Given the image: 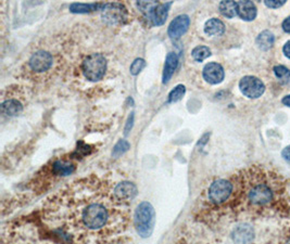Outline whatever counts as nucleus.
Wrapping results in <instances>:
<instances>
[{"instance_id": "obj_5", "label": "nucleus", "mask_w": 290, "mask_h": 244, "mask_svg": "<svg viewBox=\"0 0 290 244\" xmlns=\"http://www.w3.org/2000/svg\"><path fill=\"white\" fill-rule=\"evenodd\" d=\"M101 16L106 23L110 25H118L127 21L128 11L122 3H106L104 8L101 9Z\"/></svg>"}, {"instance_id": "obj_8", "label": "nucleus", "mask_w": 290, "mask_h": 244, "mask_svg": "<svg viewBox=\"0 0 290 244\" xmlns=\"http://www.w3.org/2000/svg\"><path fill=\"white\" fill-rule=\"evenodd\" d=\"M54 63V58L51 53L48 51H37V52L33 53L32 56L28 60V65H30L31 70L35 73H45L51 69Z\"/></svg>"}, {"instance_id": "obj_6", "label": "nucleus", "mask_w": 290, "mask_h": 244, "mask_svg": "<svg viewBox=\"0 0 290 244\" xmlns=\"http://www.w3.org/2000/svg\"><path fill=\"white\" fill-rule=\"evenodd\" d=\"M246 197L251 205L262 206L272 201L273 192L266 184H254L248 188Z\"/></svg>"}, {"instance_id": "obj_15", "label": "nucleus", "mask_w": 290, "mask_h": 244, "mask_svg": "<svg viewBox=\"0 0 290 244\" xmlns=\"http://www.w3.org/2000/svg\"><path fill=\"white\" fill-rule=\"evenodd\" d=\"M178 66V56L176 55L174 52H170L167 55L166 59V64H164V70H163V84H168L170 79L172 78L175 70L177 69Z\"/></svg>"}, {"instance_id": "obj_17", "label": "nucleus", "mask_w": 290, "mask_h": 244, "mask_svg": "<svg viewBox=\"0 0 290 244\" xmlns=\"http://www.w3.org/2000/svg\"><path fill=\"white\" fill-rule=\"evenodd\" d=\"M225 32V25L221 20L213 18L210 19L206 22L204 24V33L209 36H214V35H222Z\"/></svg>"}, {"instance_id": "obj_28", "label": "nucleus", "mask_w": 290, "mask_h": 244, "mask_svg": "<svg viewBox=\"0 0 290 244\" xmlns=\"http://www.w3.org/2000/svg\"><path fill=\"white\" fill-rule=\"evenodd\" d=\"M282 156L284 157V160L290 164V146H286L285 149L282 151Z\"/></svg>"}, {"instance_id": "obj_13", "label": "nucleus", "mask_w": 290, "mask_h": 244, "mask_svg": "<svg viewBox=\"0 0 290 244\" xmlns=\"http://www.w3.org/2000/svg\"><path fill=\"white\" fill-rule=\"evenodd\" d=\"M190 24V20L189 16L186 14H180L178 16L171 22V24L169 26V36L173 39H177L180 36H183V34H185L188 30Z\"/></svg>"}, {"instance_id": "obj_27", "label": "nucleus", "mask_w": 290, "mask_h": 244, "mask_svg": "<svg viewBox=\"0 0 290 244\" xmlns=\"http://www.w3.org/2000/svg\"><path fill=\"white\" fill-rule=\"evenodd\" d=\"M264 3L266 7H269L271 9H277L283 7V5L286 3V0H265Z\"/></svg>"}, {"instance_id": "obj_25", "label": "nucleus", "mask_w": 290, "mask_h": 244, "mask_svg": "<svg viewBox=\"0 0 290 244\" xmlns=\"http://www.w3.org/2000/svg\"><path fill=\"white\" fill-rule=\"evenodd\" d=\"M129 144L127 143L126 140H120L118 143L116 145V146L113 147V152H112V155L113 156H120L122 154H124L125 152H126L129 149Z\"/></svg>"}, {"instance_id": "obj_3", "label": "nucleus", "mask_w": 290, "mask_h": 244, "mask_svg": "<svg viewBox=\"0 0 290 244\" xmlns=\"http://www.w3.org/2000/svg\"><path fill=\"white\" fill-rule=\"evenodd\" d=\"M107 70V60L104 54L92 53L84 59L82 71L85 78L89 82H98L105 76Z\"/></svg>"}, {"instance_id": "obj_19", "label": "nucleus", "mask_w": 290, "mask_h": 244, "mask_svg": "<svg viewBox=\"0 0 290 244\" xmlns=\"http://www.w3.org/2000/svg\"><path fill=\"white\" fill-rule=\"evenodd\" d=\"M53 171L57 176H67L75 171V166L70 162L58 161L54 164Z\"/></svg>"}, {"instance_id": "obj_20", "label": "nucleus", "mask_w": 290, "mask_h": 244, "mask_svg": "<svg viewBox=\"0 0 290 244\" xmlns=\"http://www.w3.org/2000/svg\"><path fill=\"white\" fill-rule=\"evenodd\" d=\"M104 5L102 3H72L70 10L74 13H87L98 8H104Z\"/></svg>"}, {"instance_id": "obj_12", "label": "nucleus", "mask_w": 290, "mask_h": 244, "mask_svg": "<svg viewBox=\"0 0 290 244\" xmlns=\"http://www.w3.org/2000/svg\"><path fill=\"white\" fill-rule=\"evenodd\" d=\"M203 78L211 85H218L223 82L225 77V72L223 66L217 63V62H211L203 67Z\"/></svg>"}, {"instance_id": "obj_18", "label": "nucleus", "mask_w": 290, "mask_h": 244, "mask_svg": "<svg viewBox=\"0 0 290 244\" xmlns=\"http://www.w3.org/2000/svg\"><path fill=\"white\" fill-rule=\"evenodd\" d=\"M255 43H257L258 47L261 50H263V51L270 50L273 47V45H274V43H275L274 34H273L270 31L261 32L258 35L257 39H255Z\"/></svg>"}, {"instance_id": "obj_23", "label": "nucleus", "mask_w": 290, "mask_h": 244, "mask_svg": "<svg viewBox=\"0 0 290 244\" xmlns=\"http://www.w3.org/2000/svg\"><path fill=\"white\" fill-rule=\"evenodd\" d=\"M191 55L193 60H196L197 62H202L211 55V50L206 46H198L193 48V50L191 51Z\"/></svg>"}, {"instance_id": "obj_24", "label": "nucleus", "mask_w": 290, "mask_h": 244, "mask_svg": "<svg viewBox=\"0 0 290 244\" xmlns=\"http://www.w3.org/2000/svg\"><path fill=\"white\" fill-rule=\"evenodd\" d=\"M185 93H186V88L185 86H183V85H178V86H176L169 95V100H168L169 103H174V102L179 101L184 97Z\"/></svg>"}, {"instance_id": "obj_21", "label": "nucleus", "mask_w": 290, "mask_h": 244, "mask_svg": "<svg viewBox=\"0 0 290 244\" xmlns=\"http://www.w3.org/2000/svg\"><path fill=\"white\" fill-rule=\"evenodd\" d=\"M220 12L223 14L225 18L232 19L237 14V2L235 1H222L219 4Z\"/></svg>"}, {"instance_id": "obj_33", "label": "nucleus", "mask_w": 290, "mask_h": 244, "mask_svg": "<svg viewBox=\"0 0 290 244\" xmlns=\"http://www.w3.org/2000/svg\"><path fill=\"white\" fill-rule=\"evenodd\" d=\"M286 244H290V239L287 241V243H286Z\"/></svg>"}, {"instance_id": "obj_9", "label": "nucleus", "mask_w": 290, "mask_h": 244, "mask_svg": "<svg viewBox=\"0 0 290 244\" xmlns=\"http://www.w3.org/2000/svg\"><path fill=\"white\" fill-rule=\"evenodd\" d=\"M171 4H172V2L159 3L157 1H153L151 7L148 9L145 15L149 19V21L153 25H156V26L163 25L167 21Z\"/></svg>"}, {"instance_id": "obj_14", "label": "nucleus", "mask_w": 290, "mask_h": 244, "mask_svg": "<svg viewBox=\"0 0 290 244\" xmlns=\"http://www.w3.org/2000/svg\"><path fill=\"white\" fill-rule=\"evenodd\" d=\"M257 7L252 1H238L237 2V14L243 21H253L257 18Z\"/></svg>"}, {"instance_id": "obj_30", "label": "nucleus", "mask_w": 290, "mask_h": 244, "mask_svg": "<svg viewBox=\"0 0 290 244\" xmlns=\"http://www.w3.org/2000/svg\"><path fill=\"white\" fill-rule=\"evenodd\" d=\"M283 52L286 55V58L290 59V41H288L283 47Z\"/></svg>"}, {"instance_id": "obj_4", "label": "nucleus", "mask_w": 290, "mask_h": 244, "mask_svg": "<svg viewBox=\"0 0 290 244\" xmlns=\"http://www.w3.org/2000/svg\"><path fill=\"white\" fill-rule=\"evenodd\" d=\"M232 190H234V186H232L230 180H215L209 187L208 198L211 203L220 205V204H223L226 201H229V198L232 194Z\"/></svg>"}, {"instance_id": "obj_16", "label": "nucleus", "mask_w": 290, "mask_h": 244, "mask_svg": "<svg viewBox=\"0 0 290 244\" xmlns=\"http://www.w3.org/2000/svg\"><path fill=\"white\" fill-rule=\"evenodd\" d=\"M23 111V104L16 99H7L1 103V113L7 116H16Z\"/></svg>"}, {"instance_id": "obj_32", "label": "nucleus", "mask_w": 290, "mask_h": 244, "mask_svg": "<svg viewBox=\"0 0 290 244\" xmlns=\"http://www.w3.org/2000/svg\"><path fill=\"white\" fill-rule=\"evenodd\" d=\"M133 120H134V115H133V113H132V116H130V117H129V123H130V126H132V123H133ZM128 129H129V124L127 125V127H126V132H125V133H126V134H127V133H128Z\"/></svg>"}, {"instance_id": "obj_29", "label": "nucleus", "mask_w": 290, "mask_h": 244, "mask_svg": "<svg viewBox=\"0 0 290 244\" xmlns=\"http://www.w3.org/2000/svg\"><path fill=\"white\" fill-rule=\"evenodd\" d=\"M282 27H283L284 32H286V33H289L290 34V16H288V18H286L285 20L283 21Z\"/></svg>"}, {"instance_id": "obj_31", "label": "nucleus", "mask_w": 290, "mask_h": 244, "mask_svg": "<svg viewBox=\"0 0 290 244\" xmlns=\"http://www.w3.org/2000/svg\"><path fill=\"white\" fill-rule=\"evenodd\" d=\"M282 103H283L284 105H286V106L290 107V95L285 96V97H284V98L282 99Z\"/></svg>"}, {"instance_id": "obj_1", "label": "nucleus", "mask_w": 290, "mask_h": 244, "mask_svg": "<svg viewBox=\"0 0 290 244\" xmlns=\"http://www.w3.org/2000/svg\"><path fill=\"white\" fill-rule=\"evenodd\" d=\"M129 205L115 185L89 176L67 185L43 205V220L75 244H120L128 230Z\"/></svg>"}, {"instance_id": "obj_26", "label": "nucleus", "mask_w": 290, "mask_h": 244, "mask_svg": "<svg viewBox=\"0 0 290 244\" xmlns=\"http://www.w3.org/2000/svg\"><path fill=\"white\" fill-rule=\"evenodd\" d=\"M146 66V62L144 59H136L132 65H130V73L133 74V75H137L141 71L145 69Z\"/></svg>"}, {"instance_id": "obj_11", "label": "nucleus", "mask_w": 290, "mask_h": 244, "mask_svg": "<svg viewBox=\"0 0 290 244\" xmlns=\"http://www.w3.org/2000/svg\"><path fill=\"white\" fill-rule=\"evenodd\" d=\"M254 229L248 224H240L232 232V239L235 244H250L254 240Z\"/></svg>"}, {"instance_id": "obj_2", "label": "nucleus", "mask_w": 290, "mask_h": 244, "mask_svg": "<svg viewBox=\"0 0 290 244\" xmlns=\"http://www.w3.org/2000/svg\"><path fill=\"white\" fill-rule=\"evenodd\" d=\"M156 213L149 202H141L136 207L134 214V226L141 238L150 237L155 228Z\"/></svg>"}, {"instance_id": "obj_22", "label": "nucleus", "mask_w": 290, "mask_h": 244, "mask_svg": "<svg viewBox=\"0 0 290 244\" xmlns=\"http://www.w3.org/2000/svg\"><path fill=\"white\" fill-rule=\"evenodd\" d=\"M275 76L284 85H290V70L284 65H276L273 67Z\"/></svg>"}, {"instance_id": "obj_10", "label": "nucleus", "mask_w": 290, "mask_h": 244, "mask_svg": "<svg viewBox=\"0 0 290 244\" xmlns=\"http://www.w3.org/2000/svg\"><path fill=\"white\" fill-rule=\"evenodd\" d=\"M115 194L123 203L130 204L137 195V187L129 181H122V183L115 185Z\"/></svg>"}, {"instance_id": "obj_7", "label": "nucleus", "mask_w": 290, "mask_h": 244, "mask_svg": "<svg viewBox=\"0 0 290 244\" xmlns=\"http://www.w3.org/2000/svg\"><path fill=\"white\" fill-rule=\"evenodd\" d=\"M241 94L249 99H258L265 92V85L260 78L255 76H244L239 82Z\"/></svg>"}]
</instances>
